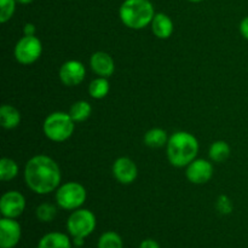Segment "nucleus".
Masks as SVG:
<instances>
[{
  "instance_id": "1",
  "label": "nucleus",
  "mask_w": 248,
  "mask_h": 248,
  "mask_svg": "<svg viewBox=\"0 0 248 248\" xmlns=\"http://www.w3.org/2000/svg\"><path fill=\"white\" fill-rule=\"evenodd\" d=\"M24 181L31 191L46 195L60 188L61 170L57 162L46 155L33 156L26 164Z\"/></svg>"
},
{
  "instance_id": "2",
  "label": "nucleus",
  "mask_w": 248,
  "mask_h": 248,
  "mask_svg": "<svg viewBox=\"0 0 248 248\" xmlns=\"http://www.w3.org/2000/svg\"><path fill=\"white\" fill-rule=\"evenodd\" d=\"M167 157L174 167L188 166L199 153V142L191 133L179 131L173 133L167 142Z\"/></svg>"
},
{
  "instance_id": "3",
  "label": "nucleus",
  "mask_w": 248,
  "mask_h": 248,
  "mask_svg": "<svg viewBox=\"0 0 248 248\" xmlns=\"http://www.w3.org/2000/svg\"><path fill=\"white\" fill-rule=\"evenodd\" d=\"M121 22L131 29H143L152 23L154 6L149 0H125L120 6Z\"/></svg>"
},
{
  "instance_id": "4",
  "label": "nucleus",
  "mask_w": 248,
  "mask_h": 248,
  "mask_svg": "<svg viewBox=\"0 0 248 248\" xmlns=\"http://www.w3.org/2000/svg\"><path fill=\"white\" fill-rule=\"evenodd\" d=\"M97 225L96 216L93 212L85 208H78L67 220V230L73 237L74 246H82L85 239L94 232Z\"/></svg>"
},
{
  "instance_id": "5",
  "label": "nucleus",
  "mask_w": 248,
  "mask_h": 248,
  "mask_svg": "<svg viewBox=\"0 0 248 248\" xmlns=\"http://www.w3.org/2000/svg\"><path fill=\"white\" fill-rule=\"evenodd\" d=\"M75 128V121L64 111H55L44 121L43 130L46 137L52 142H64L72 137Z\"/></svg>"
},
{
  "instance_id": "6",
  "label": "nucleus",
  "mask_w": 248,
  "mask_h": 248,
  "mask_svg": "<svg viewBox=\"0 0 248 248\" xmlns=\"http://www.w3.org/2000/svg\"><path fill=\"white\" fill-rule=\"evenodd\" d=\"M87 198L84 186L77 182H68L56 190V201L61 208L75 211L81 207Z\"/></svg>"
},
{
  "instance_id": "7",
  "label": "nucleus",
  "mask_w": 248,
  "mask_h": 248,
  "mask_svg": "<svg viewBox=\"0 0 248 248\" xmlns=\"http://www.w3.org/2000/svg\"><path fill=\"white\" fill-rule=\"evenodd\" d=\"M43 52L41 41L35 35H24L17 41L15 46V58L18 63L24 65L33 64L40 58Z\"/></svg>"
},
{
  "instance_id": "8",
  "label": "nucleus",
  "mask_w": 248,
  "mask_h": 248,
  "mask_svg": "<svg viewBox=\"0 0 248 248\" xmlns=\"http://www.w3.org/2000/svg\"><path fill=\"white\" fill-rule=\"evenodd\" d=\"M26 208V199L19 191L11 190L5 193L0 200V212L2 217L16 219Z\"/></svg>"
},
{
  "instance_id": "9",
  "label": "nucleus",
  "mask_w": 248,
  "mask_h": 248,
  "mask_svg": "<svg viewBox=\"0 0 248 248\" xmlns=\"http://www.w3.org/2000/svg\"><path fill=\"white\" fill-rule=\"evenodd\" d=\"M21 237V225L16 219L5 217L0 219V248H15Z\"/></svg>"
},
{
  "instance_id": "10",
  "label": "nucleus",
  "mask_w": 248,
  "mask_h": 248,
  "mask_svg": "<svg viewBox=\"0 0 248 248\" xmlns=\"http://www.w3.org/2000/svg\"><path fill=\"white\" fill-rule=\"evenodd\" d=\"M85 75H86L85 65L79 61H67L60 68V79L65 86H78L84 81Z\"/></svg>"
},
{
  "instance_id": "11",
  "label": "nucleus",
  "mask_w": 248,
  "mask_h": 248,
  "mask_svg": "<svg viewBox=\"0 0 248 248\" xmlns=\"http://www.w3.org/2000/svg\"><path fill=\"white\" fill-rule=\"evenodd\" d=\"M186 178L194 184H205L212 178L213 166L210 161L195 159L186 166Z\"/></svg>"
},
{
  "instance_id": "12",
  "label": "nucleus",
  "mask_w": 248,
  "mask_h": 248,
  "mask_svg": "<svg viewBox=\"0 0 248 248\" xmlns=\"http://www.w3.org/2000/svg\"><path fill=\"white\" fill-rule=\"evenodd\" d=\"M113 174L121 184H131L138 176V169L130 157H119L113 165Z\"/></svg>"
},
{
  "instance_id": "13",
  "label": "nucleus",
  "mask_w": 248,
  "mask_h": 248,
  "mask_svg": "<svg viewBox=\"0 0 248 248\" xmlns=\"http://www.w3.org/2000/svg\"><path fill=\"white\" fill-rule=\"evenodd\" d=\"M90 65H91L92 70L96 73L97 75L103 78H109L113 75L114 70H115V63L111 56L109 53L103 52V51H98L94 52L91 56L90 60Z\"/></svg>"
},
{
  "instance_id": "14",
  "label": "nucleus",
  "mask_w": 248,
  "mask_h": 248,
  "mask_svg": "<svg viewBox=\"0 0 248 248\" xmlns=\"http://www.w3.org/2000/svg\"><path fill=\"white\" fill-rule=\"evenodd\" d=\"M36 248H73V245L67 234L52 232L45 234L39 240Z\"/></svg>"
},
{
  "instance_id": "15",
  "label": "nucleus",
  "mask_w": 248,
  "mask_h": 248,
  "mask_svg": "<svg viewBox=\"0 0 248 248\" xmlns=\"http://www.w3.org/2000/svg\"><path fill=\"white\" fill-rule=\"evenodd\" d=\"M152 31L159 39H169L173 33V22L167 15L155 14L152 21Z\"/></svg>"
},
{
  "instance_id": "16",
  "label": "nucleus",
  "mask_w": 248,
  "mask_h": 248,
  "mask_svg": "<svg viewBox=\"0 0 248 248\" xmlns=\"http://www.w3.org/2000/svg\"><path fill=\"white\" fill-rule=\"evenodd\" d=\"M21 123V113L18 109L10 104H4L0 108V124L6 130L17 127Z\"/></svg>"
},
{
  "instance_id": "17",
  "label": "nucleus",
  "mask_w": 248,
  "mask_h": 248,
  "mask_svg": "<svg viewBox=\"0 0 248 248\" xmlns=\"http://www.w3.org/2000/svg\"><path fill=\"white\" fill-rule=\"evenodd\" d=\"M169 138H167L166 131L162 128H152L148 131L144 136L145 145L150 148H162L164 145H167Z\"/></svg>"
},
{
  "instance_id": "18",
  "label": "nucleus",
  "mask_w": 248,
  "mask_h": 248,
  "mask_svg": "<svg viewBox=\"0 0 248 248\" xmlns=\"http://www.w3.org/2000/svg\"><path fill=\"white\" fill-rule=\"evenodd\" d=\"M92 107L86 101H78L70 107L69 115L75 123H82L91 116Z\"/></svg>"
},
{
  "instance_id": "19",
  "label": "nucleus",
  "mask_w": 248,
  "mask_h": 248,
  "mask_svg": "<svg viewBox=\"0 0 248 248\" xmlns=\"http://www.w3.org/2000/svg\"><path fill=\"white\" fill-rule=\"evenodd\" d=\"M109 89L110 86H109V81L107 80V78L99 77L90 82L89 93L92 98L102 99L109 93Z\"/></svg>"
},
{
  "instance_id": "20",
  "label": "nucleus",
  "mask_w": 248,
  "mask_h": 248,
  "mask_svg": "<svg viewBox=\"0 0 248 248\" xmlns=\"http://www.w3.org/2000/svg\"><path fill=\"white\" fill-rule=\"evenodd\" d=\"M211 160L215 162H223L230 156V147L224 140H217L210 147L208 152Z\"/></svg>"
},
{
  "instance_id": "21",
  "label": "nucleus",
  "mask_w": 248,
  "mask_h": 248,
  "mask_svg": "<svg viewBox=\"0 0 248 248\" xmlns=\"http://www.w3.org/2000/svg\"><path fill=\"white\" fill-rule=\"evenodd\" d=\"M97 248H124L120 235L115 232H106L99 236Z\"/></svg>"
},
{
  "instance_id": "22",
  "label": "nucleus",
  "mask_w": 248,
  "mask_h": 248,
  "mask_svg": "<svg viewBox=\"0 0 248 248\" xmlns=\"http://www.w3.org/2000/svg\"><path fill=\"white\" fill-rule=\"evenodd\" d=\"M18 174V165L16 161L9 157H2L0 160V178L2 182L14 179Z\"/></svg>"
},
{
  "instance_id": "23",
  "label": "nucleus",
  "mask_w": 248,
  "mask_h": 248,
  "mask_svg": "<svg viewBox=\"0 0 248 248\" xmlns=\"http://www.w3.org/2000/svg\"><path fill=\"white\" fill-rule=\"evenodd\" d=\"M35 216L38 218V220L43 223H50L57 216V207L52 203H41L36 207L35 210Z\"/></svg>"
},
{
  "instance_id": "24",
  "label": "nucleus",
  "mask_w": 248,
  "mask_h": 248,
  "mask_svg": "<svg viewBox=\"0 0 248 248\" xmlns=\"http://www.w3.org/2000/svg\"><path fill=\"white\" fill-rule=\"evenodd\" d=\"M16 0H0V22L6 23L14 16Z\"/></svg>"
},
{
  "instance_id": "25",
  "label": "nucleus",
  "mask_w": 248,
  "mask_h": 248,
  "mask_svg": "<svg viewBox=\"0 0 248 248\" xmlns=\"http://www.w3.org/2000/svg\"><path fill=\"white\" fill-rule=\"evenodd\" d=\"M217 210L220 215H230L232 212V203L225 195H220L217 200Z\"/></svg>"
},
{
  "instance_id": "26",
  "label": "nucleus",
  "mask_w": 248,
  "mask_h": 248,
  "mask_svg": "<svg viewBox=\"0 0 248 248\" xmlns=\"http://www.w3.org/2000/svg\"><path fill=\"white\" fill-rule=\"evenodd\" d=\"M140 248H161V247H160V245L157 244L155 240L147 239V240H143V241L140 242Z\"/></svg>"
},
{
  "instance_id": "27",
  "label": "nucleus",
  "mask_w": 248,
  "mask_h": 248,
  "mask_svg": "<svg viewBox=\"0 0 248 248\" xmlns=\"http://www.w3.org/2000/svg\"><path fill=\"white\" fill-rule=\"evenodd\" d=\"M240 33L242 34V36L246 40H248V16L245 17L241 21V23H240Z\"/></svg>"
},
{
  "instance_id": "28",
  "label": "nucleus",
  "mask_w": 248,
  "mask_h": 248,
  "mask_svg": "<svg viewBox=\"0 0 248 248\" xmlns=\"http://www.w3.org/2000/svg\"><path fill=\"white\" fill-rule=\"evenodd\" d=\"M35 31H36V28H35V26H34V24L27 23L26 26H24V29H23L24 35H28V36L35 35Z\"/></svg>"
},
{
  "instance_id": "29",
  "label": "nucleus",
  "mask_w": 248,
  "mask_h": 248,
  "mask_svg": "<svg viewBox=\"0 0 248 248\" xmlns=\"http://www.w3.org/2000/svg\"><path fill=\"white\" fill-rule=\"evenodd\" d=\"M16 1L21 2V4H31V2L34 1V0H16Z\"/></svg>"
},
{
  "instance_id": "30",
  "label": "nucleus",
  "mask_w": 248,
  "mask_h": 248,
  "mask_svg": "<svg viewBox=\"0 0 248 248\" xmlns=\"http://www.w3.org/2000/svg\"><path fill=\"white\" fill-rule=\"evenodd\" d=\"M189 1H193V2H200V1H202V0H189Z\"/></svg>"
},
{
  "instance_id": "31",
  "label": "nucleus",
  "mask_w": 248,
  "mask_h": 248,
  "mask_svg": "<svg viewBox=\"0 0 248 248\" xmlns=\"http://www.w3.org/2000/svg\"><path fill=\"white\" fill-rule=\"evenodd\" d=\"M73 248H84L82 246H74Z\"/></svg>"
}]
</instances>
